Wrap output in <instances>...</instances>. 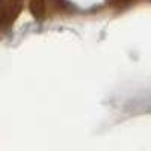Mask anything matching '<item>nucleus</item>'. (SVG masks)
Returning <instances> with one entry per match:
<instances>
[{
	"label": "nucleus",
	"instance_id": "1",
	"mask_svg": "<svg viewBox=\"0 0 151 151\" xmlns=\"http://www.w3.org/2000/svg\"><path fill=\"white\" fill-rule=\"evenodd\" d=\"M29 8H30L32 15L36 20H41L45 15V3H44V0H30Z\"/></svg>",
	"mask_w": 151,
	"mask_h": 151
}]
</instances>
